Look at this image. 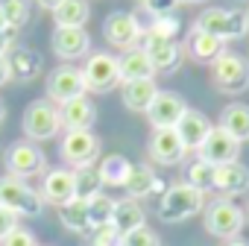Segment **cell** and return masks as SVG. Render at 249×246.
<instances>
[{
    "label": "cell",
    "mask_w": 249,
    "mask_h": 246,
    "mask_svg": "<svg viewBox=\"0 0 249 246\" xmlns=\"http://www.w3.org/2000/svg\"><path fill=\"white\" fill-rule=\"evenodd\" d=\"M0 30H9V24H6V15H3V9H0Z\"/></svg>",
    "instance_id": "45"
},
{
    "label": "cell",
    "mask_w": 249,
    "mask_h": 246,
    "mask_svg": "<svg viewBox=\"0 0 249 246\" xmlns=\"http://www.w3.org/2000/svg\"><path fill=\"white\" fill-rule=\"evenodd\" d=\"M91 9L85 0H62V6L53 12L56 18V27H85Z\"/></svg>",
    "instance_id": "30"
},
{
    "label": "cell",
    "mask_w": 249,
    "mask_h": 246,
    "mask_svg": "<svg viewBox=\"0 0 249 246\" xmlns=\"http://www.w3.org/2000/svg\"><path fill=\"white\" fill-rule=\"evenodd\" d=\"M138 3H147V0H138Z\"/></svg>",
    "instance_id": "49"
},
{
    "label": "cell",
    "mask_w": 249,
    "mask_h": 246,
    "mask_svg": "<svg viewBox=\"0 0 249 246\" xmlns=\"http://www.w3.org/2000/svg\"><path fill=\"white\" fill-rule=\"evenodd\" d=\"M41 196L53 205H65L71 202L76 193V170H68V167H53L44 173V182H41Z\"/></svg>",
    "instance_id": "16"
},
{
    "label": "cell",
    "mask_w": 249,
    "mask_h": 246,
    "mask_svg": "<svg viewBox=\"0 0 249 246\" xmlns=\"http://www.w3.org/2000/svg\"><path fill=\"white\" fill-rule=\"evenodd\" d=\"M114 205H117V199H111V196H106V193H97V196H91V199H88V211H91V228L111 226Z\"/></svg>",
    "instance_id": "31"
},
{
    "label": "cell",
    "mask_w": 249,
    "mask_h": 246,
    "mask_svg": "<svg viewBox=\"0 0 249 246\" xmlns=\"http://www.w3.org/2000/svg\"><path fill=\"white\" fill-rule=\"evenodd\" d=\"M111 226H114L120 234H129V231L147 226V214H144V208L138 205V199H132V196L117 199V205H114V217H111Z\"/></svg>",
    "instance_id": "26"
},
{
    "label": "cell",
    "mask_w": 249,
    "mask_h": 246,
    "mask_svg": "<svg viewBox=\"0 0 249 246\" xmlns=\"http://www.w3.org/2000/svg\"><path fill=\"white\" fill-rule=\"evenodd\" d=\"M97 173H100L103 188H126L129 173H132V161L126 156H120V153H111V156H106L100 161Z\"/></svg>",
    "instance_id": "25"
},
{
    "label": "cell",
    "mask_w": 249,
    "mask_h": 246,
    "mask_svg": "<svg viewBox=\"0 0 249 246\" xmlns=\"http://www.w3.org/2000/svg\"><path fill=\"white\" fill-rule=\"evenodd\" d=\"M0 205L15 211L18 217H38L44 208V196L36 188H30L24 179L3 176L0 179Z\"/></svg>",
    "instance_id": "4"
},
{
    "label": "cell",
    "mask_w": 249,
    "mask_h": 246,
    "mask_svg": "<svg viewBox=\"0 0 249 246\" xmlns=\"http://www.w3.org/2000/svg\"><path fill=\"white\" fill-rule=\"evenodd\" d=\"M243 226H246V211L240 205H234L231 199L220 196V199L205 205V228H208V234H214L220 240H231V237H240Z\"/></svg>",
    "instance_id": "3"
},
{
    "label": "cell",
    "mask_w": 249,
    "mask_h": 246,
    "mask_svg": "<svg viewBox=\"0 0 249 246\" xmlns=\"http://www.w3.org/2000/svg\"><path fill=\"white\" fill-rule=\"evenodd\" d=\"M15 228H18V214L0 205V240H3L6 234H12Z\"/></svg>",
    "instance_id": "40"
},
{
    "label": "cell",
    "mask_w": 249,
    "mask_h": 246,
    "mask_svg": "<svg viewBox=\"0 0 249 246\" xmlns=\"http://www.w3.org/2000/svg\"><path fill=\"white\" fill-rule=\"evenodd\" d=\"M3 117H6V105L0 103V123H3Z\"/></svg>",
    "instance_id": "46"
},
{
    "label": "cell",
    "mask_w": 249,
    "mask_h": 246,
    "mask_svg": "<svg viewBox=\"0 0 249 246\" xmlns=\"http://www.w3.org/2000/svg\"><path fill=\"white\" fill-rule=\"evenodd\" d=\"M120 65V82H132V79H153L156 68L147 56L144 47H132V50H123V56H117Z\"/></svg>",
    "instance_id": "22"
},
{
    "label": "cell",
    "mask_w": 249,
    "mask_h": 246,
    "mask_svg": "<svg viewBox=\"0 0 249 246\" xmlns=\"http://www.w3.org/2000/svg\"><path fill=\"white\" fill-rule=\"evenodd\" d=\"M59 117H62V126H65L68 132L91 129L94 120H97V105L82 94V97H73V100H68L65 105H59Z\"/></svg>",
    "instance_id": "19"
},
{
    "label": "cell",
    "mask_w": 249,
    "mask_h": 246,
    "mask_svg": "<svg viewBox=\"0 0 249 246\" xmlns=\"http://www.w3.org/2000/svg\"><path fill=\"white\" fill-rule=\"evenodd\" d=\"M82 79H85V91L94 94H106L120 82V65L117 56L108 53H91L85 68H82Z\"/></svg>",
    "instance_id": "8"
},
{
    "label": "cell",
    "mask_w": 249,
    "mask_h": 246,
    "mask_svg": "<svg viewBox=\"0 0 249 246\" xmlns=\"http://www.w3.org/2000/svg\"><path fill=\"white\" fill-rule=\"evenodd\" d=\"M120 97L129 111H150L153 100L159 97V88L153 79H132V82H123Z\"/></svg>",
    "instance_id": "23"
},
{
    "label": "cell",
    "mask_w": 249,
    "mask_h": 246,
    "mask_svg": "<svg viewBox=\"0 0 249 246\" xmlns=\"http://www.w3.org/2000/svg\"><path fill=\"white\" fill-rule=\"evenodd\" d=\"M240 3H249V0H240Z\"/></svg>",
    "instance_id": "48"
},
{
    "label": "cell",
    "mask_w": 249,
    "mask_h": 246,
    "mask_svg": "<svg viewBox=\"0 0 249 246\" xmlns=\"http://www.w3.org/2000/svg\"><path fill=\"white\" fill-rule=\"evenodd\" d=\"M185 111H188V103H185L179 94H173V91H159V97L153 100L147 117H150V123H153V129H176L179 120L185 117Z\"/></svg>",
    "instance_id": "14"
},
{
    "label": "cell",
    "mask_w": 249,
    "mask_h": 246,
    "mask_svg": "<svg viewBox=\"0 0 249 246\" xmlns=\"http://www.w3.org/2000/svg\"><path fill=\"white\" fill-rule=\"evenodd\" d=\"M59 153H62V158H65V161H68L73 170H82V167H94V161L100 158V138H97L91 129L65 132Z\"/></svg>",
    "instance_id": "7"
},
{
    "label": "cell",
    "mask_w": 249,
    "mask_h": 246,
    "mask_svg": "<svg viewBox=\"0 0 249 246\" xmlns=\"http://www.w3.org/2000/svg\"><path fill=\"white\" fill-rule=\"evenodd\" d=\"M6 170H9V176H15V179L41 176V173H47V158H44V153H41L36 144L18 141V144H12V147L6 150Z\"/></svg>",
    "instance_id": "9"
},
{
    "label": "cell",
    "mask_w": 249,
    "mask_h": 246,
    "mask_svg": "<svg viewBox=\"0 0 249 246\" xmlns=\"http://www.w3.org/2000/svg\"><path fill=\"white\" fill-rule=\"evenodd\" d=\"M182 3V0H147L144 9L153 15V18H161V15H173V9Z\"/></svg>",
    "instance_id": "39"
},
{
    "label": "cell",
    "mask_w": 249,
    "mask_h": 246,
    "mask_svg": "<svg viewBox=\"0 0 249 246\" xmlns=\"http://www.w3.org/2000/svg\"><path fill=\"white\" fill-rule=\"evenodd\" d=\"M164 185H161V179L153 173V167H147V164H132V173H129V182H126V193L132 196V199H147V196H153V193H159Z\"/></svg>",
    "instance_id": "28"
},
{
    "label": "cell",
    "mask_w": 249,
    "mask_h": 246,
    "mask_svg": "<svg viewBox=\"0 0 249 246\" xmlns=\"http://www.w3.org/2000/svg\"><path fill=\"white\" fill-rule=\"evenodd\" d=\"M36 3H38L41 9H50V12H56V9L62 6V0H36Z\"/></svg>",
    "instance_id": "43"
},
{
    "label": "cell",
    "mask_w": 249,
    "mask_h": 246,
    "mask_svg": "<svg viewBox=\"0 0 249 246\" xmlns=\"http://www.w3.org/2000/svg\"><path fill=\"white\" fill-rule=\"evenodd\" d=\"M82 94H85L82 70H76V68H71V65H59V68L47 76V97H50V103L65 105L68 100L82 97Z\"/></svg>",
    "instance_id": "12"
},
{
    "label": "cell",
    "mask_w": 249,
    "mask_h": 246,
    "mask_svg": "<svg viewBox=\"0 0 249 246\" xmlns=\"http://www.w3.org/2000/svg\"><path fill=\"white\" fill-rule=\"evenodd\" d=\"M214 191H220L226 199L249 193V167H243L240 161L214 167Z\"/></svg>",
    "instance_id": "20"
},
{
    "label": "cell",
    "mask_w": 249,
    "mask_h": 246,
    "mask_svg": "<svg viewBox=\"0 0 249 246\" xmlns=\"http://www.w3.org/2000/svg\"><path fill=\"white\" fill-rule=\"evenodd\" d=\"M53 53L59 59H82L91 50V38L85 33V27H56L53 33Z\"/></svg>",
    "instance_id": "17"
},
{
    "label": "cell",
    "mask_w": 249,
    "mask_h": 246,
    "mask_svg": "<svg viewBox=\"0 0 249 246\" xmlns=\"http://www.w3.org/2000/svg\"><path fill=\"white\" fill-rule=\"evenodd\" d=\"M223 246H249V240H243V237H231V240H226Z\"/></svg>",
    "instance_id": "44"
},
{
    "label": "cell",
    "mask_w": 249,
    "mask_h": 246,
    "mask_svg": "<svg viewBox=\"0 0 249 246\" xmlns=\"http://www.w3.org/2000/svg\"><path fill=\"white\" fill-rule=\"evenodd\" d=\"M103 35L111 47H120V50H132L138 47V41L144 38V30L138 24L135 15L129 12H111L106 21H103Z\"/></svg>",
    "instance_id": "10"
},
{
    "label": "cell",
    "mask_w": 249,
    "mask_h": 246,
    "mask_svg": "<svg viewBox=\"0 0 249 246\" xmlns=\"http://www.w3.org/2000/svg\"><path fill=\"white\" fill-rule=\"evenodd\" d=\"M9 70H12V79H18V82H33L38 73H41V56L36 53V50H30V47H15V50H9Z\"/></svg>",
    "instance_id": "24"
},
{
    "label": "cell",
    "mask_w": 249,
    "mask_h": 246,
    "mask_svg": "<svg viewBox=\"0 0 249 246\" xmlns=\"http://www.w3.org/2000/svg\"><path fill=\"white\" fill-rule=\"evenodd\" d=\"M211 129H214L211 120H208L202 111H196V108H188L185 117L179 120V126H176V132H179L185 150H196V153H199V147L205 144V138H208Z\"/></svg>",
    "instance_id": "21"
},
{
    "label": "cell",
    "mask_w": 249,
    "mask_h": 246,
    "mask_svg": "<svg viewBox=\"0 0 249 246\" xmlns=\"http://www.w3.org/2000/svg\"><path fill=\"white\" fill-rule=\"evenodd\" d=\"M150 33H156V35H164V38H176V33H179V21H176L173 15L153 18V24H150Z\"/></svg>",
    "instance_id": "37"
},
{
    "label": "cell",
    "mask_w": 249,
    "mask_h": 246,
    "mask_svg": "<svg viewBox=\"0 0 249 246\" xmlns=\"http://www.w3.org/2000/svg\"><path fill=\"white\" fill-rule=\"evenodd\" d=\"M220 126H223L231 138H237L240 144L249 141V105H243V103L226 105L223 114H220Z\"/></svg>",
    "instance_id": "29"
},
{
    "label": "cell",
    "mask_w": 249,
    "mask_h": 246,
    "mask_svg": "<svg viewBox=\"0 0 249 246\" xmlns=\"http://www.w3.org/2000/svg\"><path fill=\"white\" fill-rule=\"evenodd\" d=\"M91 246H123V234L114 226L91 228Z\"/></svg>",
    "instance_id": "35"
},
{
    "label": "cell",
    "mask_w": 249,
    "mask_h": 246,
    "mask_svg": "<svg viewBox=\"0 0 249 246\" xmlns=\"http://www.w3.org/2000/svg\"><path fill=\"white\" fill-rule=\"evenodd\" d=\"M185 182H188V185H194V188H199V191L214 188V164H208L205 158L191 161V164H188V170H185Z\"/></svg>",
    "instance_id": "32"
},
{
    "label": "cell",
    "mask_w": 249,
    "mask_h": 246,
    "mask_svg": "<svg viewBox=\"0 0 249 246\" xmlns=\"http://www.w3.org/2000/svg\"><path fill=\"white\" fill-rule=\"evenodd\" d=\"M141 47L147 50L156 73H173L179 68V59H182V47L176 44V38H164V35H156V33H144L141 38Z\"/></svg>",
    "instance_id": "11"
},
{
    "label": "cell",
    "mask_w": 249,
    "mask_h": 246,
    "mask_svg": "<svg viewBox=\"0 0 249 246\" xmlns=\"http://www.w3.org/2000/svg\"><path fill=\"white\" fill-rule=\"evenodd\" d=\"M24 135L30 141H50L59 135L62 129V117H59V105L50 100H36L27 105L24 111Z\"/></svg>",
    "instance_id": "6"
},
{
    "label": "cell",
    "mask_w": 249,
    "mask_h": 246,
    "mask_svg": "<svg viewBox=\"0 0 249 246\" xmlns=\"http://www.w3.org/2000/svg\"><path fill=\"white\" fill-rule=\"evenodd\" d=\"M182 3H205V0H182Z\"/></svg>",
    "instance_id": "47"
},
{
    "label": "cell",
    "mask_w": 249,
    "mask_h": 246,
    "mask_svg": "<svg viewBox=\"0 0 249 246\" xmlns=\"http://www.w3.org/2000/svg\"><path fill=\"white\" fill-rule=\"evenodd\" d=\"M205 191L188 185V182H179V185H170L159 202V220L161 223H185L191 217H196L202 208H205Z\"/></svg>",
    "instance_id": "1"
},
{
    "label": "cell",
    "mask_w": 249,
    "mask_h": 246,
    "mask_svg": "<svg viewBox=\"0 0 249 246\" xmlns=\"http://www.w3.org/2000/svg\"><path fill=\"white\" fill-rule=\"evenodd\" d=\"M12 38H15V30H0V56H9Z\"/></svg>",
    "instance_id": "41"
},
{
    "label": "cell",
    "mask_w": 249,
    "mask_h": 246,
    "mask_svg": "<svg viewBox=\"0 0 249 246\" xmlns=\"http://www.w3.org/2000/svg\"><path fill=\"white\" fill-rule=\"evenodd\" d=\"M185 50H188V56H191L194 62H199V65H214V62L226 53V41H220L217 35H211V33H205V30H199V27H191V33H188V38H185Z\"/></svg>",
    "instance_id": "18"
},
{
    "label": "cell",
    "mask_w": 249,
    "mask_h": 246,
    "mask_svg": "<svg viewBox=\"0 0 249 246\" xmlns=\"http://www.w3.org/2000/svg\"><path fill=\"white\" fill-rule=\"evenodd\" d=\"M59 220H62V226H65L68 231H73V234H85V231H91V211H88V199L73 196L71 202L59 205Z\"/></svg>",
    "instance_id": "27"
},
{
    "label": "cell",
    "mask_w": 249,
    "mask_h": 246,
    "mask_svg": "<svg viewBox=\"0 0 249 246\" xmlns=\"http://www.w3.org/2000/svg\"><path fill=\"white\" fill-rule=\"evenodd\" d=\"M211 82L223 94H243L249 88V62L240 53L226 50L214 65H211Z\"/></svg>",
    "instance_id": "5"
},
{
    "label": "cell",
    "mask_w": 249,
    "mask_h": 246,
    "mask_svg": "<svg viewBox=\"0 0 249 246\" xmlns=\"http://www.w3.org/2000/svg\"><path fill=\"white\" fill-rule=\"evenodd\" d=\"M123 246H161V240H159V234L153 228L141 226V228H135L129 234H123Z\"/></svg>",
    "instance_id": "36"
},
{
    "label": "cell",
    "mask_w": 249,
    "mask_h": 246,
    "mask_svg": "<svg viewBox=\"0 0 249 246\" xmlns=\"http://www.w3.org/2000/svg\"><path fill=\"white\" fill-rule=\"evenodd\" d=\"M150 158L156 164H164V167H173V164H182L188 150L179 138L176 129H153V138H150V147H147Z\"/></svg>",
    "instance_id": "15"
},
{
    "label": "cell",
    "mask_w": 249,
    "mask_h": 246,
    "mask_svg": "<svg viewBox=\"0 0 249 246\" xmlns=\"http://www.w3.org/2000/svg\"><path fill=\"white\" fill-rule=\"evenodd\" d=\"M76 193H79L82 199H91V196L103 193V182H100L97 167H82V170H76Z\"/></svg>",
    "instance_id": "34"
},
{
    "label": "cell",
    "mask_w": 249,
    "mask_h": 246,
    "mask_svg": "<svg viewBox=\"0 0 249 246\" xmlns=\"http://www.w3.org/2000/svg\"><path fill=\"white\" fill-rule=\"evenodd\" d=\"M0 246H38L36 243V237H33V231H27V228H15L12 234H6L3 240H0Z\"/></svg>",
    "instance_id": "38"
},
{
    "label": "cell",
    "mask_w": 249,
    "mask_h": 246,
    "mask_svg": "<svg viewBox=\"0 0 249 246\" xmlns=\"http://www.w3.org/2000/svg\"><path fill=\"white\" fill-rule=\"evenodd\" d=\"M194 27L217 35L220 41H234V38H243L249 33V18H246L243 9H220V6H211V9H205L194 21Z\"/></svg>",
    "instance_id": "2"
},
{
    "label": "cell",
    "mask_w": 249,
    "mask_h": 246,
    "mask_svg": "<svg viewBox=\"0 0 249 246\" xmlns=\"http://www.w3.org/2000/svg\"><path fill=\"white\" fill-rule=\"evenodd\" d=\"M0 9L6 15L9 30H15V33L30 21V0H0Z\"/></svg>",
    "instance_id": "33"
},
{
    "label": "cell",
    "mask_w": 249,
    "mask_h": 246,
    "mask_svg": "<svg viewBox=\"0 0 249 246\" xmlns=\"http://www.w3.org/2000/svg\"><path fill=\"white\" fill-rule=\"evenodd\" d=\"M240 156V141L231 138L223 126H214L205 138V144L199 147V158H205L208 164L220 167V164H234Z\"/></svg>",
    "instance_id": "13"
},
{
    "label": "cell",
    "mask_w": 249,
    "mask_h": 246,
    "mask_svg": "<svg viewBox=\"0 0 249 246\" xmlns=\"http://www.w3.org/2000/svg\"><path fill=\"white\" fill-rule=\"evenodd\" d=\"M12 79V70H9V59L6 56H0V85H6Z\"/></svg>",
    "instance_id": "42"
},
{
    "label": "cell",
    "mask_w": 249,
    "mask_h": 246,
    "mask_svg": "<svg viewBox=\"0 0 249 246\" xmlns=\"http://www.w3.org/2000/svg\"><path fill=\"white\" fill-rule=\"evenodd\" d=\"M246 18H249V12H246Z\"/></svg>",
    "instance_id": "50"
}]
</instances>
